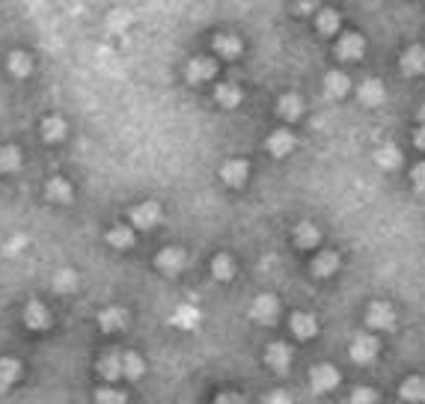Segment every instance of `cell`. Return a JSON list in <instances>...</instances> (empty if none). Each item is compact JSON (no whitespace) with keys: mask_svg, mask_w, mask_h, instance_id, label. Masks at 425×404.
<instances>
[{"mask_svg":"<svg viewBox=\"0 0 425 404\" xmlns=\"http://www.w3.org/2000/svg\"><path fill=\"white\" fill-rule=\"evenodd\" d=\"M310 381H312V387L319 392H330V390L339 387V372L333 369V366H328V363H319V366H312L310 369Z\"/></svg>","mask_w":425,"mask_h":404,"instance_id":"1","label":"cell"},{"mask_svg":"<svg viewBox=\"0 0 425 404\" xmlns=\"http://www.w3.org/2000/svg\"><path fill=\"white\" fill-rule=\"evenodd\" d=\"M217 71V62L209 60V57H194L191 62H187V71L185 78L191 80V84H205V80H211Z\"/></svg>","mask_w":425,"mask_h":404,"instance_id":"2","label":"cell"},{"mask_svg":"<svg viewBox=\"0 0 425 404\" xmlns=\"http://www.w3.org/2000/svg\"><path fill=\"white\" fill-rule=\"evenodd\" d=\"M158 220H161V205L158 202H143L131 211V223L137 229H152V226H158Z\"/></svg>","mask_w":425,"mask_h":404,"instance_id":"3","label":"cell"},{"mask_svg":"<svg viewBox=\"0 0 425 404\" xmlns=\"http://www.w3.org/2000/svg\"><path fill=\"white\" fill-rule=\"evenodd\" d=\"M363 51H366V42H363V36H357V33H345L336 42V57H342V60H360Z\"/></svg>","mask_w":425,"mask_h":404,"instance_id":"4","label":"cell"},{"mask_svg":"<svg viewBox=\"0 0 425 404\" xmlns=\"http://www.w3.org/2000/svg\"><path fill=\"white\" fill-rule=\"evenodd\" d=\"M247 173H250V167H247V161H241V158L226 161V164L220 167V178L229 187H241L244 182H247Z\"/></svg>","mask_w":425,"mask_h":404,"instance_id":"5","label":"cell"},{"mask_svg":"<svg viewBox=\"0 0 425 404\" xmlns=\"http://www.w3.org/2000/svg\"><path fill=\"white\" fill-rule=\"evenodd\" d=\"M24 324L30 330H45L51 324V312L45 309V303H39V300L27 303V307H24Z\"/></svg>","mask_w":425,"mask_h":404,"instance_id":"6","label":"cell"},{"mask_svg":"<svg viewBox=\"0 0 425 404\" xmlns=\"http://www.w3.org/2000/svg\"><path fill=\"white\" fill-rule=\"evenodd\" d=\"M402 71L408 78L422 75V71H425V48H422V45H411V48L402 54Z\"/></svg>","mask_w":425,"mask_h":404,"instance_id":"7","label":"cell"},{"mask_svg":"<svg viewBox=\"0 0 425 404\" xmlns=\"http://www.w3.org/2000/svg\"><path fill=\"white\" fill-rule=\"evenodd\" d=\"M357 95H360V102H363L366 107H378V104H384V98H387L384 84L381 80H375V78L363 80V84L357 86Z\"/></svg>","mask_w":425,"mask_h":404,"instance_id":"8","label":"cell"},{"mask_svg":"<svg viewBox=\"0 0 425 404\" xmlns=\"http://www.w3.org/2000/svg\"><path fill=\"white\" fill-rule=\"evenodd\" d=\"M378 354V339L375 336H357L354 342H351V357H354L357 363H372Z\"/></svg>","mask_w":425,"mask_h":404,"instance_id":"9","label":"cell"},{"mask_svg":"<svg viewBox=\"0 0 425 404\" xmlns=\"http://www.w3.org/2000/svg\"><path fill=\"white\" fill-rule=\"evenodd\" d=\"M158 268L164 274H179L185 268V250H179V247L161 250V253H158Z\"/></svg>","mask_w":425,"mask_h":404,"instance_id":"10","label":"cell"},{"mask_svg":"<svg viewBox=\"0 0 425 404\" xmlns=\"http://www.w3.org/2000/svg\"><path fill=\"white\" fill-rule=\"evenodd\" d=\"M366 321H369V324H372L375 330H390V327L395 324V312H393V307H387V303H375V307L369 309Z\"/></svg>","mask_w":425,"mask_h":404,"instance_id":"11","label":"cell"},{"mask_svg":"<svg viewBox=\"0 0 425 404\" xmlns=\"http://www.w3.org/2000/svg\"><path fill=\"white\" fill-rule=\"evenodd\" d=\"M351 89V80L345 71H328V78H324V93L328 98H342Z\"/></svg>","mask_w":425,"mask_h":404,"instance_id":"12","label":"cell"},{"mask_svg":"<svg viewBox=\"0 0 425 404\" xmlns=\"http://www.w3.org/2000/svg\"><path fill=\"white\" fill-rule=\"evenodd\" d=\"M292 149H295V137H292L288 131H274V134L268 137V152H271L274 158H286Z\"/></svg>","mask_w":425,"mask_h":404,"instance_id":"13","label":"cell"},{"mask_svg":"<svg viewBox=\"0 0 425 404\" xmlns=\"http://www.w3.org/2000/svg\"><path fill=\"white\" fill-rule=\"evenodd\" d=\"M214 102L220 107H226V110H232V107L241 104V89L235 84H217L214 86Z\"/></svg>","mask_w":425,"mask_h":404,"instance_id":"14","label":"cell"},{"mask_svg":"<svg viewBox=\"0 0 425 404\" xmlns=\"http://www.w3.org/2000/svg\"><path fill=\"white\" fill-rule=\"evenodd\" d=\"M336 268H339V256L333 253V250H328V253H319V256L312 259L310 271L315 276H330V274H336Z\"/></svg>","mask_w":425,"mask_h":404,"instance_id":"15","label":"cell"},{"mask_svg":"<svg viewBox=\"0 0 425 404\" xmlns=\"http://www.w3.org/2000/svg\"><path fill=\"white\" fill-rule=\"evenodd\" d=\"M45 196L57 205H66V202H71V187L66 178H51V182L45 185Z\"/></svg>","mask_w":425,"mask_h":404,"instance_id":"16","label":"cell"},{"mask_svg":"<svg viewBox=\"0 0 425 404\" xmlns=\"http://www.w3.org/2000/svg\"><path fill=\"white\" fill-rule=\"evenodd\" d=\"M277 110L283 119L288 122H295V119H301V113H303V102H301V95H295V93H288L279 98V104H277Z\"/></svg>","mask_w":425,"mask_h":404,"instance_id":"17","label":"cell"},{"mask_svg":"<svg viewBox=\"0 0 425 404\" xmlns=\"http://www.w3.org/2000/svg\"><path fill=\"white\" fill-rule=\"evenodd\" d=\"M62 137H66V119H62V116H48V119L42 122V140L60 143Z\"/></svg>","mask_w":425,"mask_h":404,"instance_id":"18","label":"cell"},{"mask_svg":"<svg viewBox=\"0 0 425 404\" xmlns=\"http://www.w3.org/2000/svg\"><path fill=\"white\" fill-rule=\"evenodd\" d=\"M265 363H268L274 372H286L288 363H292V354H288L286 345H271L268 351H265Z\"/></svg>","mask_w":425,"mask_h":404,"instance_id":"19","label":"cell"},{"mask_svg":"<svg viewBox=\"0 0 425 404\" xmlns=\"http://www.w3.org/2000/svg\"><path fill=\"white\" fill-rule=\"evenodd\" d=\"M6 69L12 71L15 78H27V75H30V69H33L30 54H27V51H12V54H9V60H6Z\"/></svg>","mask_w":425,"mask_h":404,"instance_id":"20","label":"cell"},{"mask_svg":"<svg viewBox=\"0 0 425 404\" xmlns=\"http://www.w3.org/2000/svg\"><path fill=\"white\" fill-rule=\"evenodd\" d=\"M214 51L220 54V57L232 60V57H238V54H241V39H238V36H229V33L214 36Z\"/></svg>","mask_w":425,"mask_h":404,"instance_id":"21","label":"cell"},{"mask_svg":"<svg viewBox=\"0 0 425 404\" xmlns=\"http://www.w3.org/2000/svg\"><path fill=\"white\" fill-rule=\"evenodd\" d=\"M21 378V363L15 357H0V387H12Z\"/></svg>","mask_w":425,"mask_h":404,"instance_id":"22","label":"cell"},{"mask_svg":"<svg viewBox=\"0 0 425 404\" xmlns=\"http://www.w3.org/2000/svg\"><path fill=\"white\" fill-rule=\"evenodd\" d=\"M277 298L274 294H262V298H256V303H253V318L259 321H271L277 316Z\"/></svg>","mask_w":425,"mask_h":404,"instance_id":"23","label":"cell"},{"mask_svg":"<svg viewBox=\"0 0 425 404\" xmlns=\"http://www.w3.org/2000/svg\"><path fill=\"white\" fill-rule=\"evenodd\" d=\"M119 366H122V378L125 381H137L140 375L146 372V363H143L137 354H122L119 357Z\"/></svg>","mask_w":425,"mask_h":404,"instance_id":"24","label":"cell"},{"mask_svg":"<svg viewBox=\"0 0 425 404\" xmlns=\"http://www.w3.org/2000/svg\"><path fill=\"white\" fill-rule=\"evenodd\" d=\"M288 324H292V330H295L297 339H312V336H315V318L306 316V312H295Z\"/></svg>","mask_w":425,"mask_h":404,"instance_id":"25","label":"cell"},{"mask_svg":"<svg viewBox=\"0 0 425 404\" xmlns=\"http://www.w3.org/2000/svg\"><path fill=\"white\" fill-rule=\"evenodd\" d=\"M321 241V235H319V229L312 226V223H301V226L295 229V244L297 247H303V250H312L315 244Z\"/></svg>","mask_w":425,"mask_h":404,"instance_id":"26","label":"cell"},{"mask_svg":"<svg viewBox=\"0 0 425 404\" xmlns=\"http://www.w3.org/2000/svg\"><path fill=\"white\" fill-rule=\"evenodd\" d=\"M15 169H21V149L3 146L0 149V173H15Z\"/></svg>","mask_w":425,"mask_h":404,"instance_id":"27","label":"cell"},{"mask_svg":"<svg viewBox=\"0 0 425 404\" xmlns=\"http://www.w3.org/2000/svg\"><path fill=\"white\" fill-rule=\"evenodd\" d=\"M107 244L116 247V250H128L134 244V229H128V226H113L111 232H107Z\"/></svg>","mask_w":425,"mask_h":404,"instance_id":"28","label":"cell"},{"mask_svg":"<svg viewBox=\"0 0 425 404\" xmlns=\"http://www.w3.org/2000/svg\"><path fill=\"white\" fill-rule=\"evenodd\" d=\"M211 274H214V280H220V283H226V280H232V274H235V262L229 256H214L211 259Z\"/></svg>","mask_w":425,"mask_h":404,"instance_id":"29","label":"cell"},{"mask_svg":"<svg viewBox=\"0 0 425 404\" xmlns=\"http://www.w3.org/2000/svg\"><path fill=\"white\" fill-rule=\"evenodd\" d=\"M375 161H378V167H384V169H395L402 164V152L395 146H384V149H378Z\"/></svg>","mask_w":425,"mask_h":404,"instance_id":"30","label":"cell"},{"mask_svg":"<svg viewBox=\"0 0 425 404\" xmlns=\"http://www.w3.org/2000/svg\"><path fill=\"white\" fill-rule=\"evenodd\" d=\"M402 396L408 399V401H425V383L420 378L402 381Z\"/></svg>","mask_w":425,"mask_h":404,"instance_id":"31","label":"cell"},{"mask_svg":"<svg viewBox=\"0 0 425 404\" xmlns=\"http://www.w3.org/2000/svg\"><path fill=\"white\" fill-rule=\"evenodd\" d=\"M95 404H125V396L113 383H104V387H98V392H95Z\"/></svg>","mask_w":425,"mask_h":404,"instance_id":"32","label":"cell"},{"mask_svg":"<svg viewBox=\"0 0 425 404\" xmlns=\"http://www.w3.org/2000/svg\"><path fill=\"white\" fill-rule=\"evenodd\" d=\"M319 30L324 36H333L339 30V15L333 12V9H321V12H319Z\"/></svg>","mask_w":425,"mask_h":404,"instance_id":"33","label":"cell"},{"mask_svg":"<svg viewBox=\"0 0 425 404\" xmlns=\"http://www.w3.org/2000/svg\"><path fill=\"white\" fill-rule=\"evenodd\" d=\"M75 285H78V276L71 274V271H62V274L57 276V289H60V292H71Z\"/></svg>","mask_w":425,"mask_h":404,"instance_id":"34","label":"cell"},{"mask_svg":"<svg viewBox=\"0 0 425 404\" xmlns=\"http://www.w3.org/2000/svg\"><path fill=\"white\" fill-rule=\"evenodd\" d=\"M262 404H292V396H286L283 390H277V392H268V396L262 399Z\"/></svg>","mask_w":425,"mask_h":404,"instance_id":"35","label":"cell"},{"mask_svg":"<svg viewBox=\"0 0 425 404\" xmlns=\"http://www.w3.org/2000/svg\"><path fill=\"white\" fill-rule=\"evenodd\" d=\"M413 185H417V191H425V161H422V164H417V167H413Z\"/></svg>","mask_w":425,"mask_h":404,"instance_id":"36","label":"cell"},{"mask_svg":"<svg viewBox=\"0 0 425 404\" xmlns=\"http://www.w3.org/2000/svg\"><path fill=\"white\" fill-rule=\"evenodd\" d=\"M378 401V396L372 390H357L354 392V404H375Z\"/></svg>","mask_w":425,"mask_h":404,"instance_id":"37","label":"cell"},{"mask_svg":"<svg viewBox=\"0 0 425 404\" xmlns=\"http://www.w3.org/2000/svg\"><path fill=\"white\" fill-rule=\"evenodd\" d=\"M413 140H417V146H420V149L425 152V125H422V128L417 131V137H413Z\"/></svg>","mask_w":425,"mask_h":404,"instance_id":"38","label":"cell"},{"mask_svg":"<svg viewBox=\"0 0 425 404\" xmlns=\"http://www.w3.org/2000/svg\"><path fill=\"white\" fill-rule=\"evenodd\" d=\"M312 6H315V0H303V3H301V6H297V12H301V15H303V12H310V9H312Z\"/></svg>","mask_w":425,"mask_h":404,"instance_id":"39","label":"cell"},{"mask_svg":"<svg viewBox=\"0 0 425 404\" xmlns=\"http://www.w3.org/2000/svg\"><path fill=\"white\" fill-rule=\"evenodd\" d=\"M420 119H422V125H425V104H422V110H420Z\"/></svg>","mask_w":425,"mask_h":404,"instance_id":"40","label":"cell"}]
</instances>
